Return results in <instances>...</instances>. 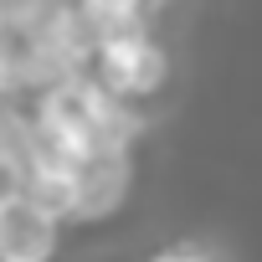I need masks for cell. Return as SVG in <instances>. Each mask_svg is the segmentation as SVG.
Instances as JSON below:
<instances>
[{
  "label": "cell",
  "mask_w": 262,
  "mask_h": 262,
  "mask_svg": "<svg viewBox=\"0 0 262 262\" xmlns=\"http://www.w3.org/2000/svg\"><path fill=\"white\" fill-rule=\"evenodd\" d=\"M139 6H144V0H88V26H93V36L108 41V36H123V31H139V26H134V21H139Z\"/></svg>",
  "instance_id": "5"
},
{
  "label": "cell",
  "mask_w": 262,
  "mask_h": 262,
  "mask_svg": "<svg viewBox=\"0 0 262 262\" xmlns=\"http://www.w3.org/2000/svg\"><path fill=\"white\" fill-rule=\"evenodd\" d=\"M155 262H201L195 252H165V257H155Z\"/></svg>",
  "instance_id": "6"
},
{
  "label": "cell",
  "mask_w": 262,
  "mask_h": 262,
  "mask_svg": "<svg viewBox=\"0 0 262 262\" xmlns=\"http://www.w3.org/2000/svg\"><path fill=\"white\" fill-rule=\"evenodd\" d=\"M26 195L47 211V216H77L82 211V175L67 170V165H36L31 180H26Z\"/></svg>",
  "instance_id": "4"
},
{
  "label": "cell",
  "mask_w": 262,
  "mask_h": 262,
  "mask_svg": "<svg viewBox=\"0 0 262 262\" xmlns=\"http://www.w3.org/2000/svg\"><path fill=\"white\" fill-rule=\"evenodd\" d=\"M98 67H103V88L118 98H139L165 82V52L155 41H144L139 31L98 41Z\"/></svg>",
  "instance_id": "1"
},
{
  "label": "cell",
  "mask_w": 262,
  "mask_h": 262,
  "mask_svg": "<svg viewBox=\"0 0 262 262\" xmlns=\"http://www.w3.org/2000/svg\"><path fill=\"white\" fill-rule=\"evenodd\" d=\"M77 175H82V211L77 216H108L118 201H123V190H128V160H123V149H93L82 165H77Z\"/></svg>",
  "instance_id": "3"
},
{
  "label": "cell",
  "mask_w": 262,
  "mask_h": 262,
  "mask_svg": "<svg viewBox=\"0 0 262 262\" xmlns=\"http://www.w3.org/2000/svg\"><path fill=\"white\" fill-rule=\"evenodd\" d=\"M57 247V216H47L26 190H11L0 206V252L6 262H47Z\"/></svg>",
  "instance_id": "2"
}]
</instances>
